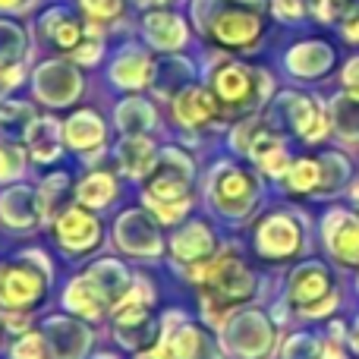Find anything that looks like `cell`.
<instances>
[{
    "instance_id": "obj_1",
    "label": "cell",
    "mask_w": 359,
    "mask_h": 359,
    "mask_svg": "<svg viewBox=\"0 0 359 359\" xmlns=\"http://www.w3.org/2000/svg\"><path fill=\"white\" fill-rule=\"evenodd\" d=\"M189 180H192V164L183 151L168 149L161 161L155 164V174L145 189V202L155 211L158 221L174 224L186 215L189 208Z\"/></svg>"
},
{
    "instance_id": "obj_2",
    "label": "cell",
    "mask_w": 359,
    "mask_h": 359,
    "mask_svg": "<svg viewBox=\"0 0 359 359\" xmlns=\"http://www.w3.org/2000/svg\"><path fill=\"white\" fill-rule=\"evenodd\" d=\"M50 265L41 252H25L16 262H0V312H29L44 299Z\"/></svg>"
},
{
    "instance_id": "obj_3",
    "label": "cell",
    "mask_w": 359,
    "mask_h": 359,
    "mask_svg": "<svg viewBox=\"0 0 359 359\" xmlns=\"http://www.w3.org/2000/svg\"><path fill=\"white\" fill-rule=\"evenodd\" d=\"M287 299L299 316H328L337 306V293H334V280H331L328 268L318 262H306L297 271L290 274V287H287Z\"/></svg>"
},
{
    "instance_id": "obj_4",
    "label": "cell",
    "mask_w": 359,
    "mask_h": 359,
    "mask_svg": "<svg viewBox=\"0 0 359 359\" xmlns=\"http://www.w3.org/2000/svg\"><path fill=\"white\" fill-rule=\"evenodd\" d=\"M274 331L271 322L262 316L259 309H243L233 312L224 325V350H230L240 359H262L271 353Z\"/></svg>"
},
{
    "instance_id": "obj_5",
    "label": "cell",
    "mask_w": 359,
    "mask_h": 359,
    "mask_svg": "<svg viewBox=\"0 0 359 359\" xmlns=\"http://www.w3.org/2000/svg\"><path fill=\"white\" fill-rule=\"evenodd\" d=\"M211 205L221 211L224 217H243L252 211L255 196H259V183L240 168H217L211 177Z\"/></svg>"
},
{
    "instance_id": "obj_6",
    "label": "cell",
    "mask_w": 359,
    "mask_h": 359,
    "mask_svg": "<svg viewBox=\"0 0 359 359\" xmlns=\"http://www.w3.org/2000/svg\"><path fill=\"white\" fill-rule=\"evenodd\" d=\"M255 246L265 259H293V255H299V249H303L299 221L284 215V211L268 215L255 230Z\"/></svg>"
},
{
    "instance_id": "obj_7",
    "label": "cell",
    "mask_w": 359,
    "mask_h": 359,
    "mask_svg": "<svg viewBox=\"0 0 359 359\" xmlns=\"http://www.w3.org/2000/svg\"><path fill=\"white\" fill-rule=\"evenodd\" d=\"M54 230H57V243H60L67 252H92L101 243V221L92 211L82 205V208H63L54 217Z\"/></svg>"
},
{
    "instance_id": "obj_8",
    "label": "cell",
    "mask_w": 359,
    "mask_h": 359,
    "mask_svg": "<svg viewBox=\"0 0 359 359\" xmlns=\"http://www.w3.org/2000/svg\"><path fill=\"white\" fill-rule=\"evenodd\" d=\"M325 233V249L331 252V259L341 265H359V217L350 211H328L322 224Z\"/></svg>"
},
{
    "instance_id": "obj_9",
    "label": "cell",
    "mask_w": 359,
    "mask_h": 359,
    "mask_svg": "<svg viewBox=\"0 0 359 359\" xmlns=\"http://www.w3.org/2000/svg\"><path fill=\"white\" fill-rule=\"evenodd\" d=\"M117 246L139 259H151L161 252V233L149 211H126L117 221Z\"/></svg>"
},
{
    "instance_id": "obj_10",
    "label": "cell",
    "mask_w": 359,
    "mask_h": 359,
    "mask_svg": "<svg viewBox=\"0 0 359 359\" xmlns=\"http://www.w3.org/2000/svg\"><path fill=\"white\" fill-rule=\"evenodd\" d=\"M88 341H92L88 328L76 318L54 316L44 322V344H48V353L54 359H82L88 350Z\"/></svg>"
},
{
    "instance_id": "obj_11",
    "label": "cell",
    "mask_w": 359,
    "mask_h": 359,
    "mask_svg": "<svg viewBox=\"0 0 359 359\" xmlns=\"http://www.w3.org/2000/svg\"><path fill=\"white\" fill-rule=\"evenodd\" d=\"M35 92L48 104H69L82 92V79L67 63H44L35 76Z\"/></svg>"
},
{
    "instance_id": "obj_12",
    "label": "cell",
    "mask_w": 359,
    "mask_h": 359,
    "mask_svg": "<svg viewBox=\"0 0 359 359\" xmlns=\"http://www.w3.org/2000/svg\"><path fill=\"white\" fill-rule=\"evenodd\" d=\"M211 35L224 48H249L262 35V19L249 10H224L211 22Z\"/></svg>"
},
{
    "instance_id": "obj_13",
    "label": "cell",
    "mask_w": 359,
    "mask_h": 359,
    "mask_svg": "<svg viewBox=\"0 0 359 359\" xmlns=\"http://www.w3.org/2000/svg\"><path fill=\"white\" fill-rule=\"evenodd\" d=\"M215 95L227 107H249L259 101L255 92V73L240 63H227L215 73Z\"/></svg>"
},
{
    "instance_id": "obj_14",
    "label": "cell",
    "mask_w": 359,
    "mask_h": 359,
    "mask_svg": "<svg viewBox=\"0 0 359 359\" xmlns=\"http://www.w3.org/2000/svg\"><path fill=\"white\" fill-rule=\"evenodd\" d=\"M41 198L29 186H10L0 196V221L13 230H29L41 221Z\"/></svg>"
},
{
    "instance_id": "obj_15",
    "label": "cell",
    "mask_w": 359,
    "mask_h": 359,
    "mask_svg": "<svg viewBox=\"0 0 359 359\" xmlns=\"http://www.w3.org/2000/svg\"><path fill=\"white\" fill-rule=\"evenodd\" d=\"M170 252H174V259L186 268L205 265V262H211V255H215V236H211V230L205 227L202 221H192L170 240Z\"/></svg>"
},
{
    "instance_id": "obj_16",
    "label": "cell",
    "mask_w": 359,
    "mask_h": 359,
    "mask_svg": "<svg viewBox=\"0 0 359 359\" xmlns=\"http://www.w3.org/2000/svg\"><path fill=\"white\" fill-rule=\"evenodd\" d=\"M217 117V101L211 98L205 88L192 86L183 88V92L174 98V120L186 130H196V126H205Z\"/></svg>"
},
{
    "instance_id": "obj_17",
    "label": "cell",
    "mask_w": 359,
    "mask_h": 359,
    "mask_svg": "<svg viewBox=\"0 0 359 359\" xmlns=\"http://www.w3.org/2000/svg\"><path fill=\"white\" fill-rule=\"evenodd\" d=\"M284 104H287L290 126L303 139L316 142V139H322L325 133H328V117H325L322 107H318L312 98H306V95H284Z\"/></svg>"
},
{
    "instance_id": "obj_18",
    "label": "cell",
    "mask_w": 359,
    "mask_h": 359,
    "mask_svg": "<svg viewBox=\"0 0 359 359\" xmlns=\"http://www.w3.org/2000/svg\"><path fill=\"white\" fill-rule=\"evenodd\" d=\"M63 306H67L73 316H82V318H101L107 309H111L104 293L98 290V284H95L88 274L69 280L67 293H63Z\"/></svg>"
},
{
    "instance_id": "obj_19",
    "label": "cell",
    "mask_w": 359,
    "mask_h": 359,
    "mask_svg": "<svg viewBox=\"0 0 359 359\" xmlns=\"http://www.w3.org/2000/svg\"><path fill=\"white\" fill-rule=\"evenodd\" d=\"M86 274L95 280V284H98V290L104 293V299H107V306H111V309H117V306L123 303V299L130 297V290H133L130 271H126L120 262H114V259L95 262Z\"/></svg>"
},
{
    "instance_id": "obj_20",
    "label": "cell",
    "mask_w": 359,
    "mask_h": 359,
    "mask_svg": "<svg viewBox=\"0 0 359 359\" xmlns=\"http://www.w3.org/2000/svg\"><path fill=\"white\" fill-rule=\"evenodd\" d=\"M25 145H29L32 161L38 164H50L60 155V126L50 117H35V123L25 133Z\"/></svg>"
},
{
    "instance_id": "obj_21",
    "label": "cell",
    "mask_w": 359,
    "mask_h": 359,
    "mask_svg": "<svg viewBox=\"0 0 359 359\" xmlns=\"http://www.w3.org/2000/svg\"><path fill=\"white\" fill-rule=\"evenodd\" d=\"M145 38L158 50H177L186 41V25L174 13H149L145 16Z\"/></svg>"
},
{
    "instance_id": "obj_22",
    "label": "cell",
    "mask_w": 359,
    "mask_h": 359,
    "mask_svg": "<svg viewBox=\"0 0 359 359\" xmlns=\"http://www.w3.org/2000/svg\"><path fill=\"white\" fill-rule=\"evenodd\" d=\"M63 136H67V142L73 145L76 151H92V149H98V145L104 142V123H101L98 114L79 111V114H73V117L67 120Z\"/></svg>"
},
{
    "instance_id": "obj_23",
    "label": "cell",
    "mask_w": 359,
    "mask_h": 359,
    "mask_svg": "<svg viewBox=\"0 0 359 359\" xmlns=\"http://www.w3.org/2000/svg\"><path fill=\"white\" fill-rule=\"evenodd\" d=\"M117 161L130 177H145V174H151V168L158 164L155 145L145 136H126L123 142L117 145Z\"/></svg>"
},
{
    "instance_id": "obj_24",
    "label": "cell",
    "mask_w": 359,
    "mask_h": 359,
    "mask_svg": "<svg viewBox=\"0 0 359 359\" xmlns=\"http://www.w3.org/2000/svg\"><path fill=\"white\" fill-rule=\"evenodd\" d=\"M19 57H22V35L16 25L0 22V86L4 88L19 82Z\"/></svg>"
},
{
    "instance_id": "obj_25",
    "label": "cell",
    "mask_w": 359,
    "mask_h": 359,
    "mask_svg": "<svg viewBox=\"0 0 359 359\" xmlns=\"http://www.w3.org/2000/svg\"><path fill=\"white\" fill-rule=\"evenodd\" d=\"M334 60V50L328 44H318V41H309V44H299L297 50H290L287 63L297 76H322L325 69L331 67Z\"/></svg>"
},
{
    "instance_id": "obj_26",
    "label": "cell",
    "mask_w": 359,
    "mask_h": 359,
    "mask_svg": "<svg viewBox=\"0 0 359 359\" xmlns=\"http://www.w3.org/2000/svg\"><path fill=\"white\" fill-rule=\"evenodd\" d=\"M111 76H114V82L123 88H142L145 82L151 79V60L142 50H126V54H120V60L114 63Z\"/></svg>"
},
{
    "instance_id": "obj_27",
    "label": "cell",
    "mask_w": 359,
    "mask_h": 359,
    "mask_svg": "<svg viewBox=\"0 0 359 359\" xmlns=\"http://www.w3.org/2000/svg\"><path fill=\"white\" fill-rule=\"evenodd\" d=\"M76 196H79V202L86 205V208H104V205H111V198L117 196V183H114L111 174L95 170V174H88L76 186Z\"/></svg>"
},
{
    "instance_id": "obj_28",
    "label": "cell",
    "mask_w": 359,
    "mask_h": 359,
    "mask_svg": "<svg viewBox=\"0 0 359 359\" xmlns=\"http://www.w3.org/2000/svg\"><path fill=\"white\" fill-rule=\"evenodd\" d=\"M117 123L126 136H142L145 130L155 126V111L142 98H130L117 107Z\"/></svg>"
},
{
    "instance_id": "obj_29",
    "label": "cell",
    "mask_w": 359,
    "mask_h": 359,
    "mask_svg": "<svg viewBox=\"0 0 359 359\" xmlns=\"http://www.w3.org/2000/svg\"><path fill=\"white\" fill-rule=\"evenodd\" d=\"M57 19H60V22H54V25L48 22V32L57 48H63V50H76L88 38V32H92V22H79V19H73L69 13H57Z\"/></svg>"
},
{
    "instance_id": "obj_30",
    "label": "cell",
    "mask_w": 359,
    "mask_h": 359,
    "mask_svg": "<svg viewBox=\"0 0 359 359\" xmlns=\"http://www.w3.org/2000/svg\"><path fill=\"white\" fill-rule=\"evenodd\" d=\"M284 180L290 192H312L316 186H322V164L312 161V158H299V161L290 164Z\"/></svg>"
},
{
    "instance_id": "obj_31",
    "label": "cell",
    "mask_w": 359,
    "mask_h": 359,
    "mask_svg": "<svg viewBox=\"0 0 359 359\" xmlns=\"http://www.w3.org/2000/svg\"><path fill=\"white\" fill-rule=\"evenodd\" d=\"M32 123H35V114H32L29 104H22V101H4V104H0V130H4L6 136L25 139Z\"/></svg>"
},
{
    "instance_id": "obj_32",
    "label": "cell",
    "mask_w": 359,
    "mask_h": 359,
    "mask_svg": "<svg viewBox=\"0 0 359 359\" xmlns=\"http://www.w3.org/2000/svg\"><path fill=\"white\" fill-rule=\"evenodd\" d=\"M69 196V177L67 174H54L41 183L38 198H41V215L44 217H57L63 211V198Z\"/></svg>"
},
{
    "instance_id": "obj_33",
    "label": "cell",
    "mask_w": 359,
    "mask_h": 359,
    "mask_svg": "<svg viewBox=\"0 0 359 359\" xmlns=\"http://www.w3.org/2000/svg\"><path fill=\"white\" fill-rule=\"evenodd\" d=\"M22 168H25L22 149H16V145H10V142H0V183L16 180L22 174Z\"/></svg>"
},
{
    "instance_id": "obj_34",
    "label": "cell",
    "mask_w": 359,
    "mask_h": 359,
    "mask_svg": "<svg viewBox=\"0 0 359 359\" xmlns=\"http://www.w3.org/2000/svg\"><path fill=\"white\" fill-rule=\"evenodd\" d=\"M48 344H44L41 334H19V341L13 344L10 359H48Z\"/></svg>"
},
{
    "instance_id": "obj_35",
    "label": "cell",
    "mask_w": 359,
    "mask_h": 359,
    "mask_svg": "<svg viewBox=\"0 0 359 359\" xmlns=\"http://www.w3.org/2000/svg\"><path fill=\"white\" fill-rule=\"evenodd\" d=\"M347 174H350L347 161H344L341 155H328L325 158V164H322V189L325 192L341 189V183L347 180Z\"/></svg>"
},
{
    "instance_id": "obj_36",
    "label": "cell",
    "mask_w": 359,
    "mask_h": 359,
    "mask_svg": "<svg viewBox=\"0 0 359 359\" xmlns=\"http://www.w3.org/2000/svg\"><path fill=\"white\" fill-rule=\"evenodd\" d=\"M322 344L318 341H312L309 334H297V337H290L287 341V347H284V359H318L322 356Z\"/></svg>"
},
{
    "instance_id": "obj_37",
    "label": "cell",
    "mask_w": 359,
    "mask_h": 359,
    "mask_svg": "<svg viewBox=\"0 0 359 359\" xmlns=\"http://www.w3.org/2000/svg\"><path fill=\"white\" fill-rule=\"evenodd\" d=\"M316 10L322 19H331V22L344 19V22H347L356 13V0H316Z\"/></svg>"
},
{
    "instance_id": "obj_38",
    "label": "cell",
    "mask_w": 359,
    "mask_h": 359,
    "mask_svg": "<svg viewBox=\"0 0 359 359\" xmlns=\"http://www.w3.org/2000/svg\"><path fill=\"white\" fill-rule=\"evenodd\" d=\"M86 6V13H92L95 19H111L123 10V0H79Z\"/></svg>"
},
{
    "instance_id": "obj_39",
    "label": "cell",
    "mask_w": 359,
    "mask_h": 359,
    "mask_svg": "<svg viewBox=\"0 0 359 359\" xmlns=\"http://www.w3.org/2000/svg\"><path fill=\"white\" fill-rule=\"evenodd\" d=\"M344 82H347L350 95H353V98L359 101V57L347 63V69H344Z\"/></svg>"
},
{
    "instance_id": "obj_40",
    "label": "cell",
    "mask_w": 359,
    "mask_h": 359,
    "mask_svg": "<svg viewBox=\"0 0 359 359\" xmlns=\"http://www.w3.org/2000/svg\"><path fill=\"white\" fill-rule=\"evenodd\" d=\"M274 13L284 19H293L303 13V4H299V0H274Z\"/></svg>"
},
{
    "instance_id": "obj_41",
    "label": "cell",
    "mask_w": 359,
    "mask_h": 359,
    "mask_svg": "<svg viewBox=\"0 0 359 359\" xmlns=\"http://www.w3.org/2000/svg\"><path fill=\"white\" fill-rule=\"evenodd\" d=\"M347 38H350V41H356V44H359V10L347 19Z\"/></svg>"
},
{
    "instance_id": "obj_42",
    "label": "cell",
    "mask_w": 359,
    "mask_h": 359,
    "mask_svg": "<svg viewBox=\"0 0 359 359\" xmlns=\"http://www.w3.org/2000/svg\"><path fill=\"white\" fill-rule=\"evenodd\" d=\"M22 4H29V0H0V10H16Z\"/></svg>"
},
{
    "instance_id": "obj_43",
    "label": "cell",
    "mask_w": 359,
    "mask_h": 359,
    "mask_svg": "<svg viewBox=\"0 0 359 359\" xmlns=\"http://www.w3.org/2000/svg\"><path fill=\"white\" fill-rule=\"evenodd\" d=\"M350 341H353V350L359 353V322H356V328H353V337H350Z\"/></svg>"
},
{
    "instance_id": "obj_44",
    "label": "cell",
    "mask_w": 359,
    "mask_h": 359,
    "mask_svg": "<svg viewBox=\"0 0 359 359\" xmlns=\"http://www.w3.org/2000/svg\"><path fill=\"white\" fill-rule=\"evenodd\" d=\"M353 202L359 205V180H356V186H353Z\"/></svg>"
},
{
    "instance_id": "obj_45",
    "label": "cell",
    "mask_w": 359,
    "mask_h": 359,
    "mask_svg": "<svg viewBox=\"0 0 359 359\" xmlns=\"http://www.w3.org/2000/svg\"><path fill=\"white\" fill-rule=\"evenodd\" d=\"M4 331H6V328H4V318H0V344H4Z\"/></svg>"
}]
</instances>
